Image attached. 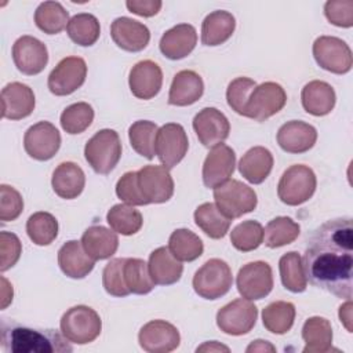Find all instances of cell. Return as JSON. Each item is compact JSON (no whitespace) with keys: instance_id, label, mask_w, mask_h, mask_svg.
I'll return each instance as SVG.
<instances>
[{"instance_id":"57","label":"cell","mask_w":353,"mask_h":353,"mask_svg":"<svg viewBox=\"0 0 353 353\" xmlns=\"http://www.w3.org/2000/svg\"><path fill=\"white\" fill-rule=\"evenodd\" d=\"M212 352V350H225V352H229V347L228 346H223V345H219L216 341H211V342H205L203 346L197 347V352Z\"/></svg>"},{"instance_id":"46","label":"cell","mask_w":353,"mask_h":353,"mask_svg":"<svg viewBox=\"0 0 353 353\" xmlns=\"http://www.w3.org/2000/svg\"><path fill=\"white\" fill-rule=\"evenodd\" d=\"M94 120V109L87 102H76L63 109L61 113V127L68 134H81Z\"/></svg>"},{"instance_id":"29","label":"cell","mask_w":353,"mask_h":353,"mask_svg":"<svg viewBox=\"0 0 353 353\" xmlns=\"http://www.w3.org/2000/svg\"><path fill=\"white\" fill-rule=\"evenodd\" d=\"M51 185L59 197L66 200L76 199L85 185L84 171L73 161H63L54 170Z\"/></svg>"},{"instance_id":"24","label":"cell","mask_w":353,"mask_h":353,"mask_svg":"<svg viewBox=\"0 0 353 353\" xmlns=\"http://www.w3.org/2000/svg\"><path fill=\"white\" fill-rule=\"evenodd\" d=\"M197 44V32L190 23H178L160 39V51L161 54L172 61L182 59L188 57Z\"/></svg>"},{"instance_id":"50","label":"cell","mask_w":353,"mask_h":353,"mask_svg":"<svg viewBox=\"0 0 353 353\" xmlns=\"http://www.w3.org/2000/svg\"><path fill=\"white\" fill-rule=\"evenodd\" d=\"M23 210L21 193L6 183L0 185V219L3 222L15 221Z\"/></svg>"},{"instance_id":"6","label":"cell","mask_w":353,"mask_h":353,"mask_svg":"<svg viewBox=\"0 0 353 353\" xmlns=\"http://www.w3.org/2000/svg\"><path fill=\"white\" fill-rule=\"evenodd\" d=\"M233 276L230 266L219 259H208L193 276V290L204 299H218L226 295L232 287Z\"/></svg>"},{"instance_id":"23","label":"cell","mask_w":353,"mask_h":353,"mask_svg":"<svg viewBox=\"0 0 353 353\" xmlns=\"http://www.w3.org/2000/svg\"><path fill=\"white\" fill-rule=\"evenodd\" d=\"M316 141V128L301 120L287 121L277 131V143L287 153H305L314 146Z\"/></svg>"},{"instance_id":"42","label":"cell","mask_w":353,"mask_h":353,"mask_svg":"<svg viewBox=\"0 0 353 353\" xmlns=\"http://www.w3.org/2000/svg\"><path fill=\"white\" fill-rule=\"evenodd\" d=\"M110 229L123 236H131L139 232L143 219L142 214L130 204H114L106 214Z\"/></svg>"},{"instance_id":"12","label":"cell","mask_w":353,"mask_h":353,"mask_svg":"<svg viewBox=\"0 0 353 353\" xmlns=\"http://www.w3.org/2000/svg\"><path fill=\"white\" fill-rule=\"evenodd\" d=\"M87 77V63L80 57H66L51 70L47 85L57 97L73 94L80 88Z\"/></svg>"},{"instance_id":"35","label":"cell","mask_w":353,"mask_h":353,"mask_svg":"<svg viewBox=\"0 0 353 353\" xmlns=\"http://www.w3.org/2000/svg\"><path fill=\"white\" fill-rule=\"evenodd\" d=\"M168 250L181 262H192L201 256L204 245L201 239L189 229L181 228L171 233Z\"/></svg>"},{"instance_id":"51","label":"cell","mask_w":353,"mask_h":353,"mask_svg":"<svg viewBox=\"0 0 353 353\" xmlns=\"http://www.w3.org/2000/svg\"><path fill=\"white\" fill-rule=\"evenodd\" d=\"M325 18L335 26H353V1L352 0H330L324 4Z\"/></svg>"},{"instance_id":"36","label":"cell","mask_w":353,"mask_h":353,"mask_svg":"<svg viewBox=\"0 0 353 353\" xmlns=\"http://www.w3.org/2000/svg\"><path fill=\"white\" fill-rule=\"evenodd\" d=\"M295 320V306L287 301H276L269 303L262 310V323L263 327L277 335L288 332Z\"/></svg>"},{"instance_id":"20","label":"cell","mask_w":353,"mask_h":353,"mask_svg":"<svg viewBox=\"0 0 353 353\" xmlns=\"http://www.w3.org/2000/svg\"><path fill=\"white\" fill-rule=\"evenodd\" d=\"M110 36L117 47L130 52L142 51L150 40L148 26L128 17H119L112 22Z\"/></svg>"},{"instance_id":"53","label":"cell","mask_w":353,"mask_h":353,"mask_svg":"<svg viewBox=\"0 0 353 353\" xmlns=\"http://www.w3.org/2000/svg\"><path fill=\"white\" fill-rule=\"evenodd\" d=\"M127 8L139 17H153L156 15L163 3L160 0H128L125 1Z\"/></svg>"},{"instance_id":"34","label":"cell","mask_w":353,"mask_h":353,"mask_svg":"<svg viewBox=\"0 0 353 353\" xmlns=\"http://www.w3.org/2000/svg\"><path fill=\"white\" fill-rule=\"evenodd\" d=\"M196 225L211 239L219 240L229 232L232 219L228 218L215 203H203L194 210Z\"/></svg>"},{"instance_id":"18","label":"cell","mask_w":353,"mask_h":353,"mask_svg":"<svg viewBox=\"0 0 353 353\" xmlns=\"http://www.w3.org/2000/svg\"><path fill=\"white\" fill-rule=\"evenodd\" d=\"M193 130L201 145L214 148L222 143L230 132L228 117L216 108H204L193 117Z\"/></svg>"},{"instance_id":"13","label":"cell","mask_w":353,"mask_h":353,"mask_svg":"<svg viewBox=\"0 0 353 353\" xmlns=\"http://www.w3.org/2000/svg\"><path fill=\"white\" fill-rule=\"evenodd\" d=\"M189 141L185 128L178 123L161 125L156 135V156L168 170L175 167L188 153Z\"/></svg>"},{"instance_id":"40","label":"cell","mask_w":353,"mask_h":353,"mask_svg":"<svg viewBox=\"0 0 353 353\" xmlns=\"http://www.w3.org/2000/svg\"><path fill=\"white\" fill-rule=\"evenodd\" d=\"M301 232L299 223L290 216H276L263 229V241L269 248H279L291 244Z\"/></svg>"},{"instance_id":"7","label":"cell","mask_w":353,"mask_h":353,"mask_svg":"<svg viewBox=\"0 0 353 353\" xmlns=\"http://www.w3.org/2000/svg\"><path fill=\"white\" fill-rule=\"evenodd\" d=\"M214 199L218 208L230 219L254 211L258 203L255 190L237 179H228L214 188Z\"/></svg>"},{"instance_id":"1","label":"cell","mask_w":353,"mask_h":353,"mask_svg":"<svg viewBox=\"0 0 353 353\" xmlns=\"http://www.w3.org/2000/svg\"><path fill=\"white\" fill-rule=\"evenodd\" d=\"M303 269L309 283L338 298H352L353 225L352 218H335L320 225L310 236Z\"/></svg>"},{"instance_id":"47","label":"cell","mask_w":353,"mask_h":353,"mask_svg":"<svg viewBox=\"0 0 353 353\" xmlns=\"http://www.w3.org/2000/svg\"><path fill=\"white\" fill-rule=\"evenodd\" d=\"M124 262L125 258L110 259L102 272V284L105 291L112 296H127L130 292L124 280Z\"/></svg>"},{"instance_id":"21","label":"cell","mask_w":353,"mask_h":353,"mask_svg":"<svg viewBox=\"0 0 353 353\" xmlns=\"http://www.w3.org/2000/svg\"><path fill=\"white\" fill-rule=\"evenodd\" d=\"M128 84L134 97L152 99L159 94L163 84L161 68L150 59L139 61L130 70Z\"/></svg>"},{"instance_id":"10","label":"cell","mask_w":353,"mask_h":353,"mask_svg":"<svg viewBox=\"0 0 353 353\" xmlns=\"http://www.w3.org/2000/svg\"><path fill=\"white\" fill-rule=\"evenodd\" d=\"M256 317L258 307L250 299L237 298L218 310L216 325L222 332L239 336L254 328Z\"/></svg>"},{"instance_id":"33","label":"cell","mask_w":353,"mask_h":353,"mask_svg":"<svg viewBox=\"0 0 353 353\" xmlns=\"http://www.w3.org/2000/svg\"><path fill=\"white\" fill-rule=\"evenodd\" d=\"M302 339L305 341L303 353H324L332 345L331 323L320 316L309 317L302 327Z\"/></svg>"},{"instance_id":"19","label":"cell","mask_w":353,"mask_h":353,"mask_svg":"<svg viewBox=\"0 0 353 353\" xmlns=\"http://www.w3.org/2000/svg\"><path fill=\"white\" fill-rule=\"evenodd\" d=\"M236 165V153L234 150L225 145V143H218L214 146L203 164V183L207 188H216L230 179Z\"/></svg>"},{"instance_id":"48","label":"cell","mask_w":353,"mask_h":353,"mask_svg":"<svg viewBox=\"0 0 353 353\" xmlns=\"http://www.w3.org/2000/svg\"><path fill=\"white\" fill-rule=\"evenodd\" d=\"M255 87H256V83L250 77H237L232 80L226 90L228 105L232 108V110L243 116L250 94Z\"/></svg>"},{"instance_id":"52","label":"cell","mask_w":353,"mask_h":353,"mask_svg":"<svg viewBox=\"0 0 353 353\" xmlns=\"http://www.w3.org/2000/svg\"><path fill=\"white\" fill-rule=\"evenodd\" d=\"M22 252V244L17 234L11 232H1L0 233V270L6 272L12 268Z\"/></svg>"},{"instance_id":"43","label":"cell","mask_w":353,"mask_h":353,"mask_svg":"<svg viewBox=\"0 0 353 353\" xmlns=\"http://www.w3.org/2000/svg\"><path fill=\"white\" fill-rule=\"evenodd\" d=\"M26 233L36 245H48L58 236V221L50 212H34L26 221Z\"/></svg>"},{"instance_id":"30","label":"cell","mask_w":353,"mask_h":353,"mask_svg":"<svg viewBox=\"0 0 353 353\" xmlns=\"http://www.w3.org/2000/svg\"><path fill=\"white\" fill-rule=\"evenodd\" d=\"M149 272L154 281L159 285H171L179 281L183 265L178 261L168 247H159L149 255Z\"/></svg>"},{"instance_id":"28","label":"cell","mask_w":353,"mask_h":353,"mask_svg":"<svg viewBox=\"0 0 353 353\" xmlns=\"http://www.w3.org/2000/svg\"><path fill=\"white\" fill-rule=\"evenodd\" d=\"M81 245L94 261H102L116 254L119 237L114 230L102 225H92L83 233Z\"/></svg>"},{"instance_id":"49","label":"cell","mask_w":353,"mask_h":353,"mask_svg":"<svg viewBox=\"0 0 353 353\" xmlns=\"http://www.w3.org/2000/svg\"><path fill=\"white\" fill-rule=\"evenodd\" d=\"M116 194L119 199H121L125 204H130V205L149 204L148 200L141 193L137 171H128L121 175V178L116 183Z\"/></svg>"},{"instance_id":"14","label":"cell","mask_w":353,"mask_h":353,"mask_svg":"<svg viewBox=\"0 0 353 353\" xmlns=\"http://www.w3.org/2000/svg\"><path fill=\"white\" fill-rule=\"evenodd\" d=\"M61 146V134L50 121H39L29 127L23 137L25 152L34 160L52 159Z\"/></svg>"},{"instance_id":"45","label":"cell","mask_w":353,"mask_h":353,"mask_svg":"<svg viewBox=\"0 0 353 353\" xmlns=\"http://www.w3.org/2000/svg\"><path fill=\"white\" fill-rule=\"evenodd\" d=\"M232 245L241 251L250 252L256 250L263 243V228L258 221H243L230 232Z\"/></svg>"},{"instance_id":"8","label":"cell","mask_w":353,"mask_h":353,"mask_svg":"<svg viewBox=\"0 0 353 353\" xmlns=\"http://www.w3.org/2000/svg\"><path fill=\"white\" fill-rule=\"evenodd\" d=\"M287 102V94L284 88L274 81H265L256 85L244 108V117L254 119L256 121H265L266 119L279 113Z\"/></svg>"},{"instance_id":"55","label":"cell","mask_w":353,"mask_h":353,"mask_svg":"<svg viewBox=\"0 0 353 353\" xmlns=\"http://www.w3.org/2000/svg\"><path fill=\"white\" fill-rule=\"evenodd\" d=\"M1 309H6L7 305L12 301V285H10L6 277H1Z\"/></svg>"},{"instance_id":"27","label":"cell","mask_w":353,"mask_h":353,"mask_svg":"<svg viewBox=\"0 0 353 353\" xmlns=\"http://www.w3.org/2000/svg\"><path fill=\"white\" fill-rule=\"evenodd\" d=\"M303 109L313 116H325L335 106L336 95L331 84L323 80H313L305 84L301 92Z\"/></svg>"},{"instance_id":"25","label":"cell","mask_w":353,"mask_h":353,"mask_svg":"<svg viewBox=\"0 0 353 353\" xmlns=\"http://www.w3.org/2000/svg\"><path fill=\"white\" fill-rule=\"evenodd\" d=\"M58 265L68 277L84 279L92 272L95 261L85 252L81 241L69 240L58 251Z\"/></svg>"},{"instance_id":"38","label":"cell","mask_w":353,"mask_h":353,"mask_svg":"<svg viewBox=\"0 0 353 353\" xmlns=\"http://www.w3.org/2000/svg\"><path fill=\"white\" fill-rule=\"evenodd\" d=\"M279 270L284 288L295 294L306 290L307 279L305 274L302 256L296 251H290L280 258Z\"/></svg>"},{"instance_id":"39","label":"cell","mask_w":353,"mask_h":353,"mask_svg":"<svg viewBox=\"0 0 353 353\" xmlns=\"http://www.w3.org/2000/svg\"><path fill=\"white\" fill-rule=\"evenodd\" d=\"M68 36L70 40L81 47H90L97 43L101 34L99 21L95 15L80 12L73 15L68 23Z\"/></svg>"},{"instance_id":"3","label":"cell","mask_w":353,"mask_h":353,"mask_svg":"<svg viewBox=\"0 0 353 353\" xmlns=\"http://www.w3.org/2000/svg\"><path fill=\"white\" fill-rule=\"evenodd\" d=\"M59 327L61 332L70 343L87 345L99 336L102 320L92 307L77 305L62 314Z\"/></svg>"},{"instance_id":"9","label":"cell","mask_w":353,"mask_h":353,"mask_svg":"<svg viewBox=\"0 0 353 353\" xmlns=\"http://www.w3.org/2000/svg\"><path fill=\"white\" fill-rule=\"evenodd\" d=\"M313 57L320 68L335 74L350 72L353 65L350 47L335 36L317 37L313 43Z\"/></svg>"},{"instance_id":"15","label":"cell","mask_w":353,"mask_h":353,"mask_svg":"<svg viewBox=\"0 0 353 353\" xmlns=\"http://www.w3.org/2000/svg\"><path fill=\"white\" fill-rule=\"evenodd\" d=\"M137 172L141 193L149 204H161L172 197L174 179L165 165L149 164L142 167Z\"/></svg>"},{"instance_id":"56","label":"cell","mask_w":353,"mask_h":353,"mask_svg":"<svg viewBox=\"0 0 353 353\" xmlns=\"http://www.w3.org/2000/svg\"><path fill=\"white\" fill-rule=\"evenodd\" d=\"M245 350H247V352H266V350L274 352L276 347H274L273 345H270L268 341L256 339V341H254Z\"/></svg>"},{"instance_id":"37","label":"cell","mask_w":353,"mask_h":353,"mask_svg":"<svg viewBox=\"0 0 353 353\" xmlns=\"http://www.w3.org/2000/svg\"><path fill=\"white\" fill-rule=\"evenodd\" d=\"M34 23L41 32L57 34L68 28L69 12L58 1H44L34 11Z\"/></svg>"},{"instance_id":"4","label":"cell","mask_w":353,"mask_h":353,"mask_svg":"<svg viewBox=\"0 0 353 353\" xmlns=\"http://www.w3.org/2000/svg\"><path fill=\"white\" fill-rule=\"evenodd\" d=\"M84 157L97 174H109L121 157L119 134L110 128H103L95 132L84 146Z\"/></svg>"},{"instance_id":"22","label":"cell","mask_w":353,"mask_h":353,"mask_svg":"<svg viewBox=\"0 0 353 353\" xmlns=\"http://www.w3.org/2000/svg\"><path fill=\"white\" fill-rule=\"evenodd\" d=\"M36 105L33 90L19 81L7 84L1 90V117L21 120L28 117Z\"/></svg>"},{"instance_id":"16","label":"cell","mask_w":353,"mask_h":353,"mask_svg":"<svg viewBox=\"0 0 353 353\" xmlns=\"http://www.w3.org/2000/svg\"><path fill=\"white\" fill-rule=\"evenodd\" d=\"M12 61L21 73L34 76L47 66L48 51L46 44L39 39L28 34L21 36L12 46Z\"/></svg>"},{"instance_id":"26","label":"cell","mask_w":353,"mask_h":353,"mask_svg":"<svg viewBox=\"0 0 353 353\" xmlns=\"http://www.w3.org/2000/svg\"><path fill=\"white\" fill-rule=\"evenodd\" d=\"M204 92V83L194 70L178 72L171 83L168 103L174 106H189L197 102Z\"/></svg>"},{"instance_id":"32","label":"cell","mask_w":353,"mask_h":353,"mask_svg":"<svg viewBox=\"0 0 353 353\" xmlns=\"http://www.w3.org/2000/svg\"><path fill=\"white\" fill-rule=\"evenodd\" d=\"M236 19L229 11H212L201 23V43L210 47L223 44L232 37Z\"/></svg>"},{"instance_id":"44","label":"cell","mask_w":353,"mask_h":353,"mask_svg":"<svg viewBox=\"0 0 353 353\" xmlns=\"http://www.w3.org/2000/svg\"><path fill=\"white\" fill-rule=\"evenodd\" d=\"M124 280L130 292L137 295L149 294L156 285L150 276L148 263L139 258H125Z\"/></svg>"},{"instance_id":"54","label":"cell","mask_w":353,"mask_h":353,"mask_svg":"<svg viewBox=\"0 0 353 353\" xmlns=\"http://www.w3.org/2000/svg\"><path fill=\"white\" fill-rule=\"evenodd\" d=\"M339 320L345 325V328L352 332V301L346 299L343 305L339 307Z\"/></svg>"},{"instance_id":"31","label":"cell","mask_w":353,"mask_h":353,"mask_svg":"<svg viewBox=\"0 0 353 353\" xmlns=\"http://www.w3.org/2000/svg\"><path fill=\"white\" fill-rule=\"evenodd\" d=\"M273 168V154L263 146L248 149L239 161L240 174L254 185L262 183Z\"/></svg>"},{"instance_id":"17","label":"cell","mask_w":353,"mask_h":353,"mask_svg":"<svg viewBox=\"0 0 353 353\" xmlns=\"http://www.w3.org/2000/svg\"><path fill=\"white\" fill-rule=\"evenodd\" d=\"M138 341L145 352L168 353L179 346L181 335L174 324L165 320H152L139 330Z\"/></svg>"},{"instance_id":"11","label":"cell","mask_w":353,"mask_h":353,"mask_svg":"<svg viewBox=\"0 0 353 353\" xmlns=\"http://www.w3.org/2000/svg\"><path fill=\"white\" fill-rule=\"evenodd\" d=\"M236 285L240 295L250 301L268 296L273 288V273L268 262L254 261L240 268Z\"/></svg>"},{"instance_id":"5","label":"cell","mask_w":353,"mask_h":353,"mask_svg":"<svg viewBox=\"0 0 353 353\" xmlns=\"http://www.w3.org/2000/svg\"><path fill=\"white\" fill-rule=\"evenodd\" d=\"M316 186L313 170L305 164H294L283 172L277 185V196L287 205H299L314 194Z\"/></svg>"},{"instance_id":"41","label":"cell","mask_w":353,"mask_h":353,"mask_svg":"<svg viewBox=\"0 0 353 353\" xmlns=\"http://www.w3.org/2000/svg\"><path fill=\"white\" fill-rule=\"evenodd\" d=\"M159 127L156 123L149 120H138L132 123L128 128V138L132 149L146 157L148 160H152L156 154V135H157Z\"/></svg>"},{"instance_id":"2","label":"cell","mask_w":353,"mask_h":353,"mask_svg":"<svg viewBox=\"0 0 353 353\" xmlns=\"http://www.w3.org/2000/svg\"><path fill=\"white\" fill-rule=\"evenodd\" d=\"M69 341L57 330H40L1 321L0 346L6 353H62L72 352Z\"/></svg>"}]
</instances>
